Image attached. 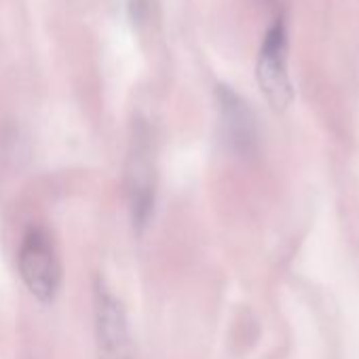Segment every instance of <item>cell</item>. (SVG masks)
<instances>
[{
  "mask_svg": "<svg viewBox=\"0 0 359 359\" xmlns=\"http://www.w3.org/2000/svg\"><path fill=\"white\" fill-rule=\"evenodd\" d=\"M290 36L285 18H277L258 49L256 79L266 102L275 112H285L294 102V85L290 79Z\"/></svg>",
  "mask_w": 359,
  "mask_h": 359,
  "instance_id": "1",
  "label": "cell"
},
{
  "mask_svg": "<svg viewBox=\"0 0 359 359\" xmlns=\"http://www.w3.org/2000/svg\"><path fill=\"white\" fill-rule=\"evenodd\" d=\"M18 264L20 275L32 296L41 302H53L62 283V266L47 231L30 229L24 235Z\"/></svg>",
  "mask_w": 359,
  "mask_h": 359,
  "instance_id": "2",
  "label": "cell"
},
{
  "mask_svg": "<svg viewBox=\"0 0 359 359\" xmlns=\"http://www.w3.org/2000/svg\"><path fill=\"white\" fill-rule=\"evenodd\" d=\"M125 187L133 226L135 231H144L154 212V165L150 158V144L142 133H135L129 150Z\"/></svg>",
  "mask_w": 359,
  "mask_h": 359,
  "instance_id": "3",
  "label": "cell"
},
{
  "mask_svg": "<svg viewBox=\"0 0 359 359\" xmlns=\"http://www.w3.org/2000/svg\"><path fill=\"white\" fill-rule=\"evenodd\" d=\"M95 336L100 359H133V346L123 304L102 281L95 285Z\"/></svg>",
  "mask_w": 359,
  "mask_h": 359,
  "instance_id": "4",
  "label": "cell"
},
{
  "mask_svg": "<svg viewBox=\"0 0 359 359\" xmlns=\"http://www.w3.org/2000/svg\"><path fill=\"white\" fill-rule=\"evenodd\" d=\"M218 106H220L222 129L229 146L241 156L254 154L258 150V125L250 104L235 89L220 85Z\"/></svg>",
  "mask_w": 359,
  "mask_h": 359,
  "instance_id": "5",
  "label": "cell"
}]
</instances>
